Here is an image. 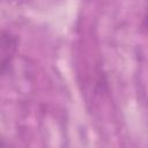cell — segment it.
Returning a JSON list of instances; mask_svg holds the SVG:
<instances>
[{"label": "cell", "instance_id": "cell-1", "mask_svg": "<svg viewBox=\"0 0 148 148\" xmlns=\"http://www.w3.org/2000/svg\"><path fill=\"white\" fill-rule=\"evenodd\" d=\"M18 39L9 31H1L0 36V71L5 74L9 69V65L17 49Z\"/></svg>", "mask_w": 148, "mask_h": 148}, {"label": "cell", "instance_id": "cell-2", "mask_svg": "<svg viewBox=\"0 0 148 148\" xmlns=\"http://www.w3.org/2000/svg\"><path fill=\"white\" fill-rule=\"evenodd\" d=\"M143 25H145V28L148 30V10H147V13H146V15H145V20H143Z\"/></svg>", "mask_w": 148, "mask_h": 148}]
</instances>
